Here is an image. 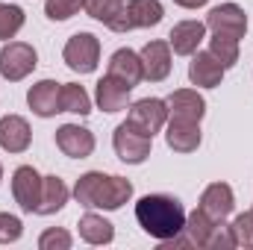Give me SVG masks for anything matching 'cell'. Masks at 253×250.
<instances>
[{"label":"cell","instance_id":"obj_1","mask_svg":"<svg viewBox=\"0 0 253 250\" xmlns=\"http://www.w3.org/2000/svg\"><path fill=\"white\" fill-rule=\"evenodd\" d=\"M135 221L150 239L171 242L186 227V209L171 194H147L135 203Z\"/></svg>","mask_w":253,"mask_h":250},{"label":"cell","instance_id":"obj_2","mask_svg":"<svg viewBox=\"0 0 253 250\" xmlns=\"http://www.w3.org/2000/svg\"><path fill=\"white\" fill-rule=\"evenodd\" d=\"M74 197H77L80 206L112 212V209H121L132 197V183L124 180V177H109V174H100V171H88L77 180Z\"/></svg>","mask_w":253,"mask_h":250},{"label":"cell","instance_id":"obj_3","mask_svg":"<svg viewBox=\"0 0 253 250\" xmlns=\"http://www.w3.org/2000/svg\"><path fill=\"white\" fill-rule=\"evenodd\" d=\"M162 15H165V9L159 0H126L124 9L109 24V30L112 33H129V30H141V27H156L162 21Z\"/></svg>","mask_w":253,"mask_h":250},{"label":"cell","instance_id":"obj_4","mask_svg":"<svg viewBox=\"0 0 253 250\" xmlns=\"http://www.w3.org/2000/svg\"><path fill=\"white\" fill-rule=\"evenodd\" d=\"M39 65L36 56V47L27 44V42H9L3 50H0V77L9 80V83H18L24 77H30Z\"/></svg>","mask_w":253,"mask_h":250},{"label":"cell","instance_id":"obj_5","mask_svg":"<svg viewBox=\"0 0 253 250\" xmlns=\"http://www.w3.org/2000/svg\"><path fill=\"white\" fill-rule=\"evenodd\" d=\"M62 59L77 74H91L97 68V62H100V42H97V36H91V33L71 36L62 50Z\"/></svg>","mask_w":253,"mask_h":250},{"label":"cell","instance_id":"obj_6","mask_svg":"<svg viewBox=\"0 0 253 250\" xmlns=\"http://www.w3.org/2000/svg\"><path fill=\"white\" fill-rule=\"evenodd\" d=\"M126 124L144 135H156L162 126L168 124V103L159 100V97H144V100H135L126 112Z\"/></svg>","mask_w":253,"mask_h":250},{"label":"cell","instance_id":"obj_7","mask_svg":"<svg viewBox=\"0 0 253 250\" xmlns=\"http://www.w3.org/2000/svg\"><path fill=\"white\" fill-rule=\"evenodd\" d=\"M112 147H115V153H118L121 162H126V165H141L150 156L153 138L144 135V132H138V129H132L124 121V124L115 129V135H112Z\"/></svg>","mask_w":253,"mask_h":250},{"label":"cell","instance_id":"obj_8","mask_svg":"<svg viewBox=\"0 0 253 250\" xmlns=\"http://www.w3.org/2000/svg\"><path fill=\"white\" fill-rule=\"evenodd\" d=\"M206 27L212 33H221V36H230V39H245L248 15L239 3H221L206 15Z\"/></svg>","mask_w":253,"mask_h":250},{"label":"cell","instance_id":"obj_9","mask_svg":"<svg viewBox=\"0 0 253 250\" xmlns=\"http://www.w3.org/2000/svg\"><path fill=\"white\" fill-rule=\"evenodd\" d=\"M42 183H44V177H39V171H36L33 165L15 168V174H12V194H15V203H18L24 212H36V209H39Z\"/></svg>","mask_w":253,"mask_h":250},{"label":"cell","instance_id":"obj_10","mask_svg":"<svg viewBox=\"0 0 253 250\" xmlns=\"http://www.w3.org/2000/svg\"><path fill=\"white\" fill-rule=\"evenodd\" d=\"M215 227H218V221H212L200 206L186 215V227H183V233L180 236H174L171 242H162L165 248H180V245H191V248H206L209 245V239H212V233H215Z\"/></svg>","mask_w":253,"mask_h":250},{"label":"cell","instance_id":"obj_11","mask_svg":"<svg viewBox=\"0 0 253 250\" xmlns=\"http://www.w3.org/2000/svg\"><path fill=\"white\" fill-rule=\"evenodd\" d=\"M56 147L71 159H88L94 153V135L80 124H62L56 129Z\"/></svg>","mask_w":253,"mask_h":250},{"label":"cell","instance_id":"obj_12","mask_svg":"<svg viewBox=\"0 0 253 250\" xmlns=\"http://www.w3.org/2000/svg\"><path fill=\"white\" fill-rule=\"evenodd\" d=\"M27 103L39 118H53L56 112H62V83H56V80L36 83L27 94Z\"/></svg>","mask_w":253,"mask_h":250},{"label":"cell","instance_id":"obj_13","mask_svg":"<svg viewBox=\"0 0 253 250\" xmlns=\"http://www.w3.org/2000/svg\"><path fill=\"white\" fill-rule=\"evenodd\" d=\"M138 56H141L144 80L162 83V80L171 74V44H168V42H147Z\"/></svg>","mask_w":253,"mask_h":250},{"label":"cell","instance_id":"obj_14","mask_svg":"<svg viewBox=\"0 0 253 250\" xmlns=\"http://www.w3.org/2000/svg\"><path fill=\"white\" fill-rule=\"evenodd\" d=\"M200 209H203L212 221L224 224V218L236 209V194H233V188L227 186V183H212V186H206L203 194H200Z\"/></svg>","mask_w":253,"mask_h":250},{"label":"cell","instance_id":"obj_15","mask_svg":"<svg viewBox=\"0 0 253 250\" xmlns=\"http://www.w3.org/2000/svg\"><path fill=\"white\" fill-rule=\"evenodd\" d=\"M203 39H206V24L203 21H180V24H174L171 36H168V44L174 47L177 56H194Z\"/></svg>","mask_w":253,"mask_h":250},{"label":"cell","instance_id":"obj_16","mask_svg":"<svg viewBox=\"0 0 253 250\" xmlns=\"http://www.w3.org/2000/svg\"><path fill=\"white\" fill-rule=\"evenodd\" d=\"M224 71H227V68L218 62L209 50H197V53H194V59H191V65H189V80H191V85L215 88V85H221Z\"/></svg>","mask_w":253,"mask_h":250},{"label":"cell","instance_id":"obj_17","mask_svg":"<svg viewBox=\"0 0 253 250\" xmlns=\"http://www.w3.org/2000/svg\"><path fill=\"white\" fill-rule=\"evenodd\" d=\"M129 91H132L129 83L112 77V74H106L97 83V94L94 97H97V106L103 112H121V109H126V103H129Z\"/></svg>","mask_w":253,"mask_h":250},{"label":"cell","instance_id":"obj_18","mask_svg":"<svg viewBox=\"0 0 253 250\" xmlns=\"http://www.w3.org/2000/svg\"><path fill=\"white\" fill-rule=\"evenodd\" d=\"M33 141V129L21 115H6L0 118V147L6 153H24Z\"/></svg>","mask_w":253,"mask_h":250},{"label":"cell","instance_id":"obj_19","mask_svg":"<svg viewBox=\"0 0 253 250\" xmlns=\"http://www.w3.org/2000/svg\"><path fill=\"white\" fill-rule=\"evenodd\" d=\"M165 141L177 153H191V150L200 147V124L197 121H186V118H171Z\"/></svg>","mask_w":253,"mask_h":250},{"label":"cell","instance_id":"obj_20","mask_svg":"<svg viewBox=\"0 0 253 250\" xmlns=\"http://www.w3.org/2000/svg\"><path fill=\"white\" fill-rule=\"evenodd\" d=\"M165 103H168V115L171 118H186V121H197L200 124V118L206 115V100L197 91H191V88L174 91Z\"/></svg>","mask_w":253,"mask_h":250},{"label":"cell","instance_id":"obj_21","mask_svg":"<svg viewBox=\"0 0 253 250\" xmlns=\"http://www.w3.org/2000/svg\"><path fill=\"white\" fill-rule=\"evenodd\" d=\"M106 74H112V77L124 80V83H129V85H138V83L144 80L141 56H138V53H132L129 47H121V50H115V53H112V59H109V71H106Z\"/></svg>","mask_w":253,"mask_h":250},{"label":"cell","instance_id":"obj_22","mask_svg":"<svg viewBox=\"0 0 253 250\" xmlns=\"http://www.w3.org/2000/svg\"><path fill=\"white\" fill-rule=\"evenodd\" d=\"M80 236H83V242H88V245H109V242L115 239V227H112L103 215L88 212V215L80 218Z\"/></svg>","mask_w":253,"mask_h":250},{"label":"cell","instance_id":"obj_23","mask_svg":"<svg viewBox=\"0 0 253 250\" xmlns=\"http://www.w3.org/2000/svg\"><path fill=\"white\" fill-rule=\"evenodd\" d=\"M68 203V186L59 177H44L42 183V200H39V215H56Z\"/></svg>","mask_w":253,"mask_h":250},{"label":"cell","instance_id":"obj_24","mask_svg":"<svg viewBox=\"0 0 253 250\" xmlns=\"http://www.w3.org/2000/svg\"><path fill=\"white\" fill-rule=\"evenodd\" d=\"M62 112H74V115H88L91 112V97L83 85L62 83Z\"/></svg>","mask_w":253,"mask_h":250},{"label":"cell","instance_id":"obj_25","mask_svg":"<svg viewBox=\"0 0 253 250\" xmlns=\"http://www.w3.org/2000/svg\"><path fill=\"white\" fill-rule=\"evenodd\" d=\"M209 53L224 65V68H233V65L239 62V39L212 33V39H209Z\"/></svg>","mask_w":253,"mask_h":250},{"label":"cell","instance_id":"obj_26","mask_svg":"<svg viewBox=\"0 0 253 250\" xmlns=\"http://www.w3.org/2000/svg\"><path fill=\"white\" fill-rule=\"evenodd\" d=\"M24 27V9L12 6V3H0V39L9 42L21 33Z\"/></svg>","mask_w":253,"mask_h":250},{"label":"cell","instance_id":"obj_27","mask_svg":"<svg viewBox=\"0 0 253 250\" xmlns=\"http://www.w3.org/2000/svg\"><path fill=\"white\" fill-rule=\"evenodd\" d=\"M124 3H126V0H85V6H83V9H85L94 21H100V24H106V27H109V24L115 21V15L124 9Z\"/></svg>","mask_w":253,"mask_h":250},{"label":"cell","instance_id":"obj_28","mask_svg":"<svg viewBox=\"0 0 253 250\" xmlns=\"http://www.w3.org/2000/svg\"><path fill=\"white\" fill-rule=\"evenodd\" d=\"M83 6H85V0H47V3H44V15H47L50 21H68V18H74Z\"/></svg>","mask_w":253,"mask_h":250},{"label":"cell","instance_id":"obj_29","mask_svg":"<svg viewBox=\"0 0 253 250\" xmlns=\"http://www.w3.org/2000/svg\"><path fill=\"white\" fill-rule=\"evenodd\" d=\"M230 230H233L236 248H253V209L245 212V215H239V218L230 224Z\"/></svg>","mask_w":253,"mask_h":250},{"label":"cell","instance_id":"obj_30","mask_svg":"<svg viewBox=\"0 0 253 250\" xmlns=\"http://www.w3.org/2000/svg\"><path fill=\"white\" fill-rule=\"evenodd\" d=\"M39 248L42 250H71V233L68 230H44L39 236Z\"/></svg>","mask_w":253,"mask_h":250},{"label":"cell","instance_id":"obj_31","mask_svg":"<svg viewBox=\"0 0 253 250\" xmlns=\"http://www.w3.org/2000/svg\"><path fill=\"white\" fill-rule=\"evenodd\" d=\"M21 233H24L21 218H15V215H9V212H0V245H12V242H18Z\"/></svg>","mask_w":253,"mask_h":250},{"label":"cell","instance_id":"obj_32","mask_svg":"<svg viewBox=\"0 0 253 250\" xmlns=\"http://www.w3.org/2000/svg\"><path fill=\"white\" fill-rule=\"evenodd\" d=\"M206 248H209V250H224V248H236V239H233V230H230V227H224V224H218Z\"/></svg>","mask_w":253,"mask_h":250},{"label":"cell","instance_id":"obj_33","mask_svg":"<svg viewBox=\"0 0 253 250\" xmlns=\"http://www.w3.org/2000/svg\"><path fill=\"white\" fill-rule=\"evenodd\" d=\"M177 6H183V9H197V6H206V0H174Z\"/></svg>","mask_w":253,"mask_h":250},{"label":"cell","instance_id":"obj_34","mask_svg":"<svg viewBox=\"0 0 253 250\" xmlns=\"http://www.w3.org/2000/svg\"><path fill=\"white\" fill-rule=\"evenodd\" d=\"M0 180H3V165H0Z\"/></svg>","mask_w":253,"mask_h":250}]
</instances>
